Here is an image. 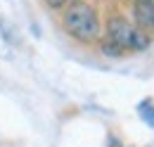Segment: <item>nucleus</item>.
Listing matches in <instances>:
<instances>
[{
	"mask_svg": "<svg viewBox=\"0 0 154 147\" xmlns=\"http://www.w3.org/2000/svg\"><path fill=\"white\" fill-rule=\"evenodd\" d=\"M140 114H142V119L149 124V126H154V105H152V100H145V102H140Z\"/></svg>",
	"mask_w": 154,
	"mask_h": 147,
	"instance_id": "nucleus-5",
	"label": "nucleus"
},
{
	"mask_svg": "<svg viewBox=\"0 0 154 147\" xmlns=\"http://www.w3.org/2000/svg\"><path fill=\"white\" fill-rule=\"evenodd\" d=\"M100 48H102V52H104L107 57H123V55H126V52L116 45L114 40H109V38H104V40L100 43Z\"/></svg>",
	"mask_w": 154,
	"mask_h": 147,
	"instance_id": "nucleus-4",
	"label": "nucleus"
},
{
	"mask_svg": "<svg viewBox=\"0 0 154 147\" xmlns=\"http://www.w3.org/2000/svg\"><path fill=\"white\" fill-rule=\"evenodd\" d=\"M43 2H45V5L50 7V10H62V7H64V5L69 2V0H43Z\"/></svg>",
	"mask_w": 154,
	"mask_h": 147,
	"instance_id": "nucleus-6",
	"label": "nucleus"
},
{
	"mask_svg": "<svg viewBox=\"0 0 154 147\" xmlns=\"http://www.w3.org/2000/svg\"><path fill=\"white\" fill-rule=\"evenodd\" d=\"M104 33H107L109 40H114L123 52H142V50H147L149 43H152L149 33H145L142 29L135 26L131 19L121 17V14H114V17L107 19Z\"/></svg>",
	"mask_w": 154,
	"mask_h": 147,
	"instance_id": "nucleus-2",
	"label": "nucleus"
},
{
	"mask_svg": "<svg viewBox=\"0 0 154 147\" xmlns=\"http://www.w3.org/2000/svg\"><path fill=\"white\" fill-rule=\"evenodd\" d=\"M133 2H145V5H154V0H133Z\"/></svg>",
	"mask_w": 154,
	"mask_h": 147,
	"instance_id": "nucleus-8",
	"label": "nucleus"
},
{
	"mask_svg": "<svg viewBox=\"0 0 154 147\" xmlns=\"http://www.w3.org/2000/svg\"><path fill=\"white\" fill-rule=\"evenodd\" d=\"M109 147H123V145H121L116 138H109Z\"/></svg>",
	"mask_w": 154,
	"mask_h": 147,
	"instance_id": "nucleus-7",
	"label": "nucleus"
},
{
	"mask_svg": "<svg viewBox=\"0 0 154 147\" xmlns=\"http://www.w3.org/2000/svg\"><path fill=\"white\" fill-rule=\"evenodd\" d=\"M62 26L78 43H95L102 33V21L95 5L88 0H69L62 7Z\"/></svg>",
	"mask_w": 154,
	"mask_h": 147,
	"instance_id": "nucleus-1",
	"label": "nucleus"
},
{
	"mask_svg": "<svg viewBox=\"0 0 154 147\" xmlns=\"http://www.w3.org/2000/svg\"><path fill=\"white\" fill-rule=\"evenodd\" d=\"M133 24L145 33H154V5L135 2L133 5Z\"/></svg>",
	"mask_w": 154,
	"mask_h": 147,
	"instance_id": "nucleus-3",
	"label": "nucleus"
}]
</instances>
